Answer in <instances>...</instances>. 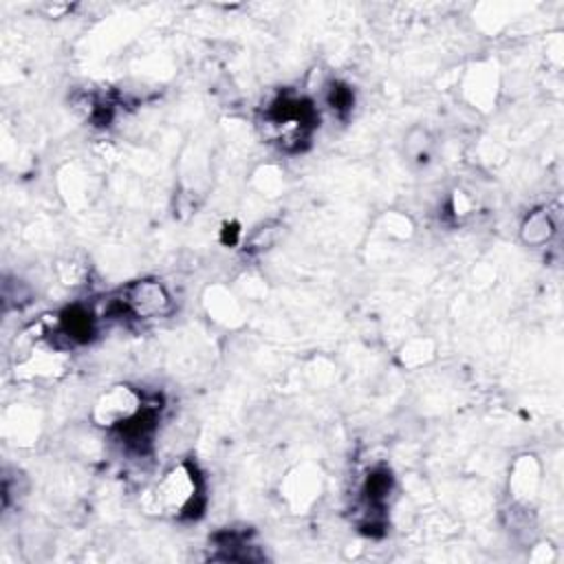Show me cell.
<instances>
[{
	"mask_svg": "<svg viewBox=\"0 0 564 564\" xmlns=\"http://www.w3.org/2000/svg\"><path fill=\"white\" fill-rule=\"evenodd\" d=\"M555 234V223L551 218V214L546 209H538V212H531L522 227H520V236L527 245H533V247H540L544 242L551 240V236Z\"/></svg>",
	"mask_w": 564,
	"mask_h": 564,
	"instance_id": "4",
	"label": "cell"
},
{
	"mask_svg": "<svg viewBox=\"0 0 564 564\" xmlns=\"http://www.w3.org/2000/svg\"><path fill=\"white\" fill-rule=\"evenodd\" d=\"M152 500L159 513L172 518H196L203 509V478L198 469L187 460L170 467L156 482Z\"/></svg>",
	"mask_w": 564,
	"mask_h": 564,
	"instance_id": "1",
	"label": "cell"
},
{
	"mask_svg": "<svg viewBox=\"0 0 564 564\" xmlns=\"http://www.w3.org/2000/svg\"><path fill=\"white\" fill-rule=\"evenodd\" d=\"M427 145H430V137H427V132H425V130H421V128L410 130L408 141H405V150H408V154H412V156H421V154H425Z\"/></svg>",
	"mask_w": 564,
	"mask_h": 564,
	"instance_id": "5",
	"label": "cell"
},
{
	"mask_svg": "<svg viewBox=\"0 0 564 564\" xmlns=\"http://www.w3.org/2000/svg\"><path fill=\"white\" fill-rule=\"evenodd\" d=\"M117 306L119 311L137 319H161L172 315L174 300L163 282L145 278V280L130 282L121 291Z\"/></svg>",
	"mask_w": 564,
	"mask_h": 564,
	"instance_id": "2",
	"label": "cell"
},
{
	"mask_svg": "<svg viewBox=\"0 0 564 564\" xmlns=\"http://www.w3.org/2000/svg\"><path fill=\"white\" fill-rule=\"evenodd\" d=\"M148 403L143 401V394L139 390H134L132 386L126 383H117L110 386L108 390H104L90 410L93 421L99 427L106 430H121L123 425H128Z\"/></svg>",
	"mask_w": 564,
	"mask_h": 564,
	"instance_id": "3",
	"label": "cell"
}]
</instances>
